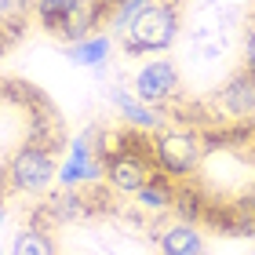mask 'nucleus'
<instances>
[{"mask_svg": "<svg viewBox=\"0 0 255 255\" xmlns=\"http://www.w3.org/2000/svg\"><path fill=\"white\" fill-rule=\"evenodd\" d=\"M153 175H157V168H153V153H149V135L124 131L121 138H113L106 146V157H102V182H106L113 193L135 197Z\"/></svg>", "mask_w": 255, "mask_h": 255, "instance_id": "1", "label": "nucleus"}, {"mask_svg": "<svg viewBox=\"0 0 255 255\" xmlns=\"http://www.w3.org/2000/svg\"><path fill=\"white\" fill-rule=\"evenodd\" d=\"M149 153L153 168L171 182H190L204 164L208 138L193 128H160L149 135Z\"/></svg>", "mask_w": 255, "mask_h": 255, "instance_id": "2", "label": "nucleus"}, {"mask_svg": "<svg viewBox=\"0 0 255 255\" xmlns=\"http://www.w3.org/2000/svg\"><path fill=\"white\" fill-rule=\"evenodd\" d=\"M55 179H59V160L51 138H26L4 164V186L18 197H44Z\"/></svg>", "mask_w": 255, "mask_h": 255, "instance_id": "3", "label": "nucleus"}, {"mask_svg": "<svg viewBox=\"0 0 255 255\" xmlns=\"http://www.w3.org/2000/svg\"><path fill=\"white\" fill-rule=\"evenodd\" d=\"M179 40V7L175 0H153L131 26L124 29L121 48L128 59H142V55H164Z\"/></svg>", "mask_w": 255, "mask_h": 255, "instance_id": "4", "label": "nucleus"}, {"mask_svg": "<svg viewBox=\"0 0 255 255\" xmlns=\"http://www.w3.org/2000/svg\"><path fill=\"white\" fill-rule=\"evenodd\" d=\"M102 157H106V142H102V128H84L80 135L69 138V153L59 164V186L62 190H80V186H99L102 182Z\"/></svg>", "mask_w": 255, "mask_h": 255, "instance_id": "5", "label": "nucleus"}, {"mask_svg": "<svg viewBox=\"0 0 255 255\" xmlns=\"http://www.w3.org/2000/svg\"><path fill=\"white\" fill-rule=\"evenodd\" d=\"M131 95L138 102H146V106L153 110H164L168 102H175L182 95V77H179V66L168 59V55H157V59H149L138 66V73L131 80Z\"/></svg>", "mask_w": 255, "mask_h": 255, "instance_id": "6", "label": "nucleus"}, {"mask_svg": "<svg viewBox=\"0 0 255 255\" xmlns=\"http://www.w3.org/2000/svg\"><path fill=\"white\" fill-rule=\"evenodd\" d=\"M215 106L230 121H252L255 117V73H248L245 66L237 73H230L215 91Z\"/></svg>", "mask_w": 255, "mask_h": 255, "instance_id": "7", "label": "nucleus"}, {"mask_svg": "<svg viewBox=\"0 0 255 255\" xmlns=\"http://www.w3.org/2000/svg\"><path fill=\"white\" fill-rule=\"evenodd\" d=\"M110 4L106 0H77V7L69 11V18L59 26L55 37L66 40V44H77V40H88L102 33V26H110Z\"/></svg>", "mask_w": 255, "mask_h": 255, "instance_id": "8", "label": "nucleus"}, {"mask_svg": "<svg viewBox=\"0 0 255 255\" xmlns=\"http://www.w3.org/2000/svg\"><path fill=\"white\" fill-rule=\"evenodd\" d=\"M110 102H113V110L121 113V121L128 124V131H138V135H153L164 128V113L153 110V106H146V102H138L128 88L121 84H113L110 88Z\"/></svg>", "mask_w": 255, "mask_h": 255, "instance_id": "9", "label": "nucleus"}, {"mask_svg": "<svg viewBox=\"0 0 255 255\" xmlns=\"http://www.w3.org/2000/svg\"><path fill=\"white\" fill-rule=\"evenodd\" d=\"M153 245L160 255H204V234L197 230V223L175 219L153 234Z\"/></svg>", "mask_w": 255, "mask_h": 255, "instance_id": "10", "label": "nucleus"}, {"mask_svg": "<svg viewBox=\"0 0 255 255\" xmlns=\"http://www.w3.org/2000/svg\"><path fill=\"white\" fill-rule=\"evenodd\" d=\"M91 215V204L80 190H59L55 197L44 201V208L37 212L33 223H80Z\"/></svg>", "mask_w": 255, "mask_h": 255, "instance_id": "11", "label": "nucleus"}, {"mask_svg": "<svg viewBox=\"0 0 255 255\" xmlns=\"http://www.w3.org/2000/svg\"><path fill=\"white\" fill-rule=\"evenodd\" d=\"M110 55H113V37L110 33H95L88 40H77V44H66V59L73 66H84V69H102L110 66Z\"/></svg>", "mask_w": 255, "mask_h": 255, "instance_id": "12", "label": "nucleus"}, {"mask_svg": "<svg viewBox=\"0 0 255 255\" xmlns=\"http://www.w3.org/2000/svg\"><path fill=\"white\" fill-rule=\"evenodd\" d=\"M175 190H179V182H171V179H164V175L157 171V175L135 193V204L142 208L146 215H157V219H160V215L175 212Z\"/></svg>", "mask_w": 255, "mask_h": 255, "instance_id": "13", "label": "nucleus"}, {"mask_svg": "<svg viewBox=\"0 0 255 255\" xmlns=\"http://www.w3.org/2000/svg\"><path fill=\"white\" fill-rule=\"evenodd\" d=\"M11 255H59V248H55V237L48 234V226L29 223L11 241Z\"/></svg>", "mask_w": 255, "mask_h": 255, "instance_id": "14", "label": "nucleus"}, {"mask_svg": "<svg viewBox=\"0 0 255 255\" xmlns=\"http://www.w3.org/2000/svg\"><path fill=\"white\" fill-rule=\"evenodd\" d=\"M73 7H77V0H33V15L48 33H59V26L69 18Z\"/></svg>", "mask_w": 255, "mask_h": 255, "instance_id": "15", "label": "nucleus"}, {"mask_svg": "<svg viewBox=\"0 0 255 255\" xmlns=\"http://www.w3.org/2000/svg\"><path fill=\"white\" fill-rule=\"evenodd\" d=\"M149 4H153V0H117L113 11H110V29H113V33H124Z\"/></svg>", "mask_w": 255, "mask_h": 255, "instance_id": "16", "label": "nucleus"}, {"mask_svg": "<svg viewBox=\"0 0 255 255\" xmlns=\"http://www.w3.org/2000/svg\"><path fill=\"white\" fill-rule=\"evenodd\" d=\"M33 11V0H0V22L4 26H18Z\"/></svg>", "mask_w": 255, "mask_h": 255, "instance_id": "17", "label": "nucleus"}, {"mask_svg": "<svg viewBox=\"0 0 255 255\" xmlns=\"http://www.w3.org/2000/svg\"><path fill=\"white\" fill-rule=\"evenodd\" d=\"M245 69L255 73V26H248V33H245Z\"/></svg>", "mask_w": 255, "mask_h": 255, "instance_id": "18", "label": "nucleus"}, {"mask_svg": "<svg viewBox=\"0 0 255 255\" xmlns=\"http://www.w3.org/2000/svg\"><path fill=\"white\" fill-rule=\"evenodd\" d=\"M0 255H7V248H4V237H0Z\"/></svg>", "mask_w": 255, "mask_h": 255, "instance_id": "19", "label": "nucleus"}]
</instances>
